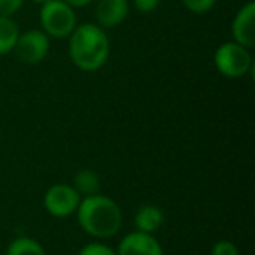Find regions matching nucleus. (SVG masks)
Instances as JSON below:
<instances>
[{
	"mask_svg": "<svg viewBox=\"0 0 255 255\" xmlns=\"http://www.w3.org/2000/svg\"><path fill=\"white\" fill-rule=\"evenodd\" d=\"M75 213L82 231L100 240L112 238L123 226V213L119 205L112 198L100 192L81 198Z\"/></svg>",
	"mask_w": 255,
	"mask_h": 255,
	"instance_id": "1",
	"label": "nucleus"
},
{
	"mask_svg": "<svg viewBox=\"0 0 255 255\" xmlns=\"http://www.w3.org/2000/svg\"><path fill=\"white\" fill-rule=\"evenodd\" d=\"M68 54L72 63L84 72H96L109 60L110 42L100 25L84 23L70 33Z\"/></svg>",
	"mask_w": 255,
	"mask_h": 255,
	"instance_id": "2",
	"label": "nucleus"
},
{
	"mask_svg": "<svg viewBox=\"0 0 255 255\" xmlns=\"http://www.w3.org/2000/svg\"><path fill=\"white\" fill-rule=\"evenodd\" d=\"M75 23L77 18H75L74 7L65 0H49L40 7V25L46 35L56 37V39L68 37L74 32Z\"/></svg>",
	"mask_w": 255,
	"mask_h": 255,
	"instance_id": "3",
	"label": "nucleus"
},
{
	"mask_svg": "<svg viewBox=\"0 0 255 255\" xmlns=\"http://www.w3.org/2000/svg\"><path fill=\"white\" fill-rule=\"evenodd\" d=\"M215 67L224 77L240 79L252 68V56L247 47L236 42H226L215 51Z\"/></svg>",
	"mask_w": 255,
	"mask_h": 255,
	"instance_id": "4",
	"label": "nucleus"
},
{
	"mask_svg": "<svg viewBox=\"0 0 255 255\" xmlns=\"http://www.w3.org/2000/svg\"><path fill=\"white\" fill-rule=\"evenodd\" d=\"M81 194L68 184H54L44 194V206L56 219H67L77 212Z\"/></svg>",
	"mask_w": 255,
	"mask_h": 255,
	"instance_id": "5",
	"label": "nucleus"
},
{
	"mask_svg": "<svg viewBox=\"0 0 255 255\" xmlns=\"http://www.w3.org/2000/svg\"><path fill=\"white\" fill-rule=\"evenodd\" d=\"M12 51L23 63L37 65L49 53V37L42 30H28L25 33H19Z\"/></svg>",
	"mask_w": 255,
	"mask_h": 255,
	"instance_id": "6",
	"label": "nucleus"
},
{
	"mask_svg": "<svg viewBox=\"0 0 255 255\" xmlns=\"http://www.w3.org/2000/svg\"><path fill=\"white\" fill-rule=\"evenodd\" d=\"M117 255H164L159 241L154 234L133 231L121 240L117 247Z\"/></svg>",
	"mask_w": 255,
	"mask_h": 255,
	"instance_id": "7",
	"label": "nucleus"
},
{
	"mask_svg": "<svg viewBox=\"0 0 255 255\" xmlns=\"http://www.w3.org/2000/svg\"><path fill=\"white\" fill-rule=\"evenodd\" d=\"M233 37L234 42L247 49L255 46V2H248L234 16Z\"/></svg>",
	"mask_w": 255,
	"mask_h": 255,
	"instance_id": "8",
	"label": "nucleus"
},
{
	"mask_svg": "<svg viewBox=\"0 0 255 255\" xmlns=\"http://www.w3.org/2000/svg\"><path fill=\"white\" fill-rule=\"evenodd\" d=\"M129 4L128 0H100L96 5V21L102 28H114L126 19Z\"/></svg>",
	"mask_w": 255,
	"mask_h": 255,
	"instance_id": "9",
	"label": "nucleus"
},
{
	"mask_svg": "<svg viewBox=\"0 0 255 255\" xmlns=\"http://www.w3.org/2000/svg\"><path fill=\"white\" fill-rule=\"evenodd\" d=\"M164 222V213L159 206L143 205L135 213V227L140 233L154 234Z\"/></svg>",
	"mask_w": 255,
	"mask_h": 255,
	"instance_id": "10",
	"label": "nucleus"
},
{
	"mask_svg": "<svg viewBox=\"0 0 255 255\" xmlns=\"http://www.w3.org/2000/svg\"><path fill=\"white\" fill-rule=\"evenodd\" d=\"M19 37V28L11 16H0V56L14 49Z\"/></svg>",
	"mask_w": 255,
	"mask_h": 255,
	"instance_id": "11",
	"label": "nucleus"
},
{
	"mask_svg": "<svg viewBox=\"0 0 255 255\" xmlns=\"http://www.w3.org/2000/svg\"><path fill=\"white\" fill-rule=\"evenodd\" d=\"M72 187L81 196H93L100 192V178L93 170H81L75 173Z\"/></svg>",
	"mask_w": 255,
	"mask_h": 255,
	"instance_id": "12",
	"label": "nucleus"
},
{
	"mask_svg": "<svg viewBox=\"0 0 255 255\" xmlns=\"http://www.w3.org/2000/svg\"><path fill=\"white\" fill-rule=\"evenodd\" d=\"M7 255H46V250L37 240L21 236L11 241L7 248Z\"/></svg>",
	"mask_w": 255,
	"mask_h": 255,
	"instance_id": "13",
	"label": "nucleus"
},
{
	"mask_svg": "<svg viewBox=\"0 0 255 255\" xmlns=\"http://www.w3.org/2000/svg\"><path fill=\"white\" fill-rule=\"evenodd\" d=\"M184 5L194 14H203V12H208L210 9L215 5L217 0H182Z\"/></svg>",
	"mask_w": 255,
	"mask_h": 255,
	"instance_id": "14",
	"label": "nucleus"
},
{
	"mask_svg": "<svg viewBox=\"0 0 255 255\" xmlns=\"http://www.w3.org/2000/svg\"><path fill=\"white\" fill-rule=\"evenodd\" d=\"M77 255H117L116 250H112L110 247L103 243H88L86 247L81 248Z\"/></svg>",
	"mask_w": 255,
	"mask_h": 255,
	"instance_id": "15",
	"label": "nucleus"
},
{
	"mask_svg": "<svg viewBox=\"0 0 255 255\" xmlns=\"http://www.w3.org/2000/svg\"><path fill=\"white\" fill-rule=\"evenodd\" d=\"M212 255H240V250H238V247L233 243V241L220 240L213 245Z\"/></svg>",
	"mask_w": 255,
	"mask_h": 255,
	"instance_id": "16",
	"label": "nucleus"
},
{
	"mask_svg": "<svg viewBox=\"0 0 255 255\" xmlns=\"http://www.w3.org/2000/svg\"><path fill=\"white\" fill-rule=\"evenodd\" d=\"M23 5V0H0V16H12Z\"/></svg>",
	"mask_w": 255,
	"mask_h": 255,
	"instance_id": "17",
	"label": "nucleus"
},
{
	"mask_svg": "<svg viewBox=\"0 0 255 255\" xmlns=\"http://www.w3.org/2000/svg\"><path fill=\"white\" fill-rule=\"evenodd\" d=\"M133 4L140 12H152L159 5V0H133Z\"/></svg>",
	"mask_w": 255,
	"mask_h": 255,
	"instance_id": "18",
	"label": "nucleus"
},
{
	"mask_svg": "<svg viewBox=\"0 0 255 255\" xmlns=\"http://www.w3.org/2000/svg\"><path fill=\"white\" fill-rule=\"evenodd\" d=\"M67 4H70L72 7H84V5H88L91 0H65Z\"/></svg>",
	"mask_w": 255,
	"mask_h": 255,
	"instance_id": "19",
	"label": "nucleus"
},
{
	"mask_svg": "<svg viewBox=\"0 0 255 255\" xmlns=\"http://www.w3.org/2000/svg\"><path fill=\"white\" fill-rule=\"evenodd\" d=\"M33 2H37V4L42 5V4H46V2H49V0H33Z\"/></svg>",
	"mask_w": 255,
	"mask_h": 255,
	"instance_id": "20",
	"label": "nucleus"
}]
</instances>
